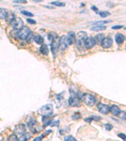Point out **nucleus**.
<instances>
[{"mask_svg":"<svg viewBox=\"0 0 126 141\" xmlns=\"http://www.w3.org/2000/svg\"><path fill=\"white\" fill-rule=\"evenodd\" d=\"M110 112L114 116H119L121 112V110L117 105H113L110 107Z\"/></svg>","mask_w":126,"mask_h":141,"instance_id":"f8f14e48","label":"nucleus"},{"mask_svg":"<svg viewBox=\"0 0 126 141\" xmlns=\"http://www.w3.org/2000/svg\"><path fill=\"white\" fill-rule=\"evenodd\" d=\"M112 39L110 37H107L105 38L104 40H103V42H102V44H101V45H102V47H103V48H109L112 47Z\"/></svg>","mask_w":126,"mask_h":141,"instance_id":"1a4fd4ad","label":"nucleus"},{"mask_svg":"<svg viewBox=\"0 0 126 141\" xmlns=\"http://www.w3.org/2000/svg\"><path fill=\"white\" fill-rule=\"evenodd\" d=\"M33 34H32V33L31 32L30 33V35H28V37L27 38V42H28V43H29V42H30V41L32 40V39H34V37H33Z\"/></svg>","mask_w":126,"mask_h":141,"instance_id":"7c9ffc66","label":"nucleus"},{"mask_svg":"<svg viewBox=\"0 0 126 141\" xmlns=\"http://www.w3.org/2000/svg\"><path fill=\"white\" fill-rule=\"evenodd\" d=\"M59 47V42H57L56 40L52 41V43H51V50H52V53L54 54V55H56V53H58Z\"/></svg>","mask_w":126,"mask_h":141,"instance_id":"ddd939ff","label":"nucleus"},{"mask_svg":"<svg viewBox=\"0 0 126 141\" xmlns=\"http://www.w3.org/2000/svg\"><path fill=\"white\" fill-rule=\"evenodd\" d=\"M51 4H54V5L57 6H59V7H62V6H65V3H63V2H60V1H54V2H51Z\"/></svg>","mask_w":126,"mask_h":141,"instance_id":"b1692460","label":"nucleus"},{"mask_svg":"<svg viewBox=\"0 0 126 141\" xmlns=\"http://www.w3.org/2000/svg\"><path fill=\"white\" fill-rule=\"evenodd\" d=\"M7 13H8V12H7L6 9L0 8V19L6 18Z\"/></svg>","mask_w":126,"mask_h":141,"instance_id":"412c9836","label":"nucleus"},{"mask_svg":"<svg viewBox=\"0 0 126 141\" xmlns=\"http://www.w3.org/2000/svg\"><path fill=\"white\" fill-rule=\"evenodd\" d=\"M15 18H15V14L13 13H11V12H9L7 13L6 17L5 19L7 22L11 23Z\"/></svg>","mask_w":126,"mask_h":141,"instance_id":"f3484780","label":"nucleus"},{"mask_svg":"<svg viewBox=\"0 0 126 141\" xmlns=\"http://www.w3.org/2000/svg\"><path fill=\"white\" fill-rule=\"evenodd\" d=\"M51 131H52L51 130H46V131H45L42 134V137H46V136H47L50 133H51Z\"/></svg>","mask_w":126,"mask_h":141,"instance_id":"2f4dec72","label":"nucleus"},{"mask_svg":"<svg viewBox=\"0 0 126 141\" xmlns=\"http://www.w3.org/2000/svg\"><path fill=\"white\" fill-rule=\"evenodd\" d=\"M11 26L13 28L14 30L18 31L20 29H22L23 27V22L21 18H15L11 23H10Z\"/></svg>","mask_w":126,"mask_h":141,"instance_id":"423d86ee","label":"nucleus"},{"mask_svg":"<svg viewBox=\"0 0 126 141\" xmlns=\"http://www.w3.org/2000/svg\"><path fill=\"white\" fill-rule=\"evenodd\" d=\"M91 9H93L94 11H96V12H97V11H98V8H96V7H95V6H92V7H91Z\"/></svg>","mask_w":126,"mask_h":141,"instance_id":"4c0bfd02","label":"nucleus"},{"mask_svg":"<svg viewBox=\"0 0 126 141\" xmlns=\"http://www.w3.org/2000/svg\"><path fill=\"white\" fill-rule=\"evenodd\" d=\"M123 27L124 26L122 25H115L112 27V29H114V30H119V29H121V28H123Z\"/></svg>","mask_w":126,"mask_h":141,"instance_id":"473e14b6","label":"nucleus"},{"mask_svg":"<svg viewBox=\"0 0 126 141\" xmlns=\"http://www.w3.org/2000/svg\"><path fill=\"white\" fill-rule=\"evenodd\" d=\"M40 51L42 55H47L49 54V48L46 45H42L40 48Z\"/></svg>","mask_w":126,"mask_h":141,"instance_id":"6ab92c4d","label":"nucleus"},{"mask_svg":"<svg viewBox=\"0 0 126 141\" xmlns=\"http://www.w3.org/2000/svg\"><path fill=\"white\" fill-rule=\"evenodd\" d=\"M32 137V135L29 133H25L20 136L18 139V141H28Z\"/></svg>","mask_w":126,"mask_h":141,"instance_id":"dca6fc26","label":"nucleus"},{"mask_svg":"<svg viewBox=\"0 0 126 141\" xmlns=\"http://www.w3.org/2000/svg\"><path fill=\"white\" fill-rule=\"evenodd\" d=\"M64 141H76V140L72 136H67L64 137Z\"/></svg>","mask_w":126,"mask_h":141,"instance_id":"bb28decb","label":"nucleus"},{"mask_svg":"<svg viewBox=\"0 0 126 141\" xmlns=\"http://www.w3.org/2000/svg\"><path fill=\"white\" fill-rule=\"evenodd\" d=\"M105 127L106 130H109V131H110V130H111L113 129V126L110 124H106L105 125Z\"/></svg>","mask_w":126,"mask_h":141,"instance_id":"c85d7f7f","label":"nucleus"},{"mask_svg":"<svg viewBox=\"0 0 126 141\" xmlns=\"http://www.w3.org/2000/svg\"><path fill=\"white\" fill-rule=\"evenodd\" d=\"M98 110L102 114H107L110 112V107L107 105L103 103H99L98 105Z\"/></svg>","mask_w":126,"mask_h":141,"instance_id":"0eeeda50","label":"nucleus"},{"mask_svg":"<svg viewBox=\"0 0 126 141\" xmlns=\"http://www.w3.org/2000/svg\"><path fill=\"white\" fill-rule=\"evenodd\" d=\"M59 48H61V50H66V49L67 48V47L71 45L69 43V41L67 36H65V35H63V36H61V38H59Z\"/></svg>","mask_w":126,"mask_h":141,"instance_id":"39448f33","label":"nucleus"},{"mask_svg":"<svg viewBox=\"0 0 126 141\" xmlns=\"http://www.w3.org/2000/svg\"><path fill=\"white\" fill-rule=\"evenodd\" d=\"M125 40V37L122 34L117 33L115 36V40L117 44H122L124 43Z\"/></svg>","mask_w":126,"mask_h":141,"instance_id":"4468645a","label":"nucleus"},{"mask_svg":"<svg viewBox=\"0 0 126 141\" xmlns=\"http://www.w3.org/2000/svg\"><path fill=\"white\" fill-rule=\"evenodd\" d=\"M104 38H105L104 34L99 33L98 34V35H96L94 39H95V41L96 43L101 45L102 44V42H103V40H104Z\"/></svg>","mask_w":126,"mask_h":141,"instance_id":"2eb2a0df","label":"nucleus"},{"mask_svg":"<svg viewBox=\"0 0 126 141\" xmlns=\"http://www.w3.org/2000/svg\"><path fill=\"white\" fill-rule=\"evenodd\" d=\"M96 45V42L93 37H88L85 42V47L87 49H91Z\"/></svg>","mask_w":126,"mask_h":141,"instance_id":"6e6552de","label":"nucleus"},{"mask_svg":"<svg viewBox=\"0 0 126 141\" xmlns=\"http://www.w3.org/2000/svg\"><path fill=\"white\" fill-rule=\"evenodd\" d=\"M25 131L26 128L24 124H19V125H16V126L15 127V129H14L15 133L19 135L23 134L25 133Z\"/></svg>","mask_w":126,"mask_h":141,"instance_id":"9d476101","label":"nucleus"},{"mask_svg":"<svg viewBox=\"0 0 126 141\" xmlns=\"http://www.w3.org/2000/svg\"><path fill=\"white\" fill-rule=\"evenodd\" d=\"M8 141H18V139L15 134H11L8 137Z\"/></svg>","mask_w":126,"mask_h":141,"instance_id":"a878e982","label":"nucleus"},{"mask_svg":"<svg viewBox=\"0 0 126 141\" xmlns=\"http://www.w3.org/2000/svg\"><path fill=\"white\" fill-rule=\"evenodd\" d=\"M119 116L120 118H121L122 119L126 120V112H122L121 111V114H120Z\"/></svg>","mask_w":126,"mask_h":141,"instance_id":"cd10ccee","label":"nucleus"},{"mask_svg":"<svg viewBox=\"0 0 126 141\" xmlns=\"http://www.w3.org/2000/svg\"><path fill=\"white\" fill-rule=\"evenodd\" d=\"M21 13L23 14L24 16H29V17H32V16H34V14L32 13L29 12V11H26V10H22V11H21Z\"/></svg>","mask_w":126,"mask_h":141,"instance_id":"393cba45","label":"nucleus"},{"mask_svg":"<svg viewBox=\"0 0 126 141\" xmlns=\"http://www.w3.org/2000/svg\"><path fill=\"white\" fill-rule=\"evenodd\" d=\"M34 40L36 43L39 45H41L44 43V38L43 37L40 35H37L34 36Z\"/></svg>","mask_w":126,"mask_h":141,"instance_id":"a211bd4d","label":"nucleus"},{"mask_svg":"<svg viewBox=\"0 0 126 141\" xmlns=\"http://www.w3.org/2000/svg\"><path fill=\"white\" fill-rule=\"evenodd\" d=\"M27 22L29 23H30V24H36V22H35V20H32V19H27Z\"/></svg>","mask_w":126,"mask_h":141,"instance_id":"72a5a7b5","label":"nucleus"},{"mask_svg":"<svg viewBox=\"0 0 126 141\" xmlns=\"http://www.w3.org/2000/svg\"><path fill=\"white\" fill-rule=\"evenodd\" d=\"M125 29H126V28H125Z\"/></svg>","mask_w":126,"mask_h":141,"instance_id":"58836bf2","label":"nucleus"},{"mask_svg":"<svg viewBox=\"0 0 126 141\" xmlns=\"http://www.w3.org/2000/svg\"><path fill=\"white\" fill-rule=\"evenodd\" d=\"M31 33L30 30L27 26H23L22 29L18 30L17 32V36L19 38L22 40H26L28 35Z\"/></svg>","mask_w":126,"mask_h":141,"instance_id":"20e7f679","label":"nucleus"},{"mask_svg":"<svg viewBox=\"0 0 126 141\" xmlns=\"http://www.w3.org/2000/svg\"><path fill=\"white\" fill-rule=\"evenodd\" d=\"M69 105L71 107H76L78 106L79 103V98L77 97H74V96H72L69 98Z\"/></svg>","mask_w":126,"mask_h":141,"instance_id":"9b49d317","label":"nucleus"},{"mask_svg":"<svg viewBox=\"0 0 126 141\" xmlns=\"http://www.w3.org/2000/svg\"><path fill=\"white\" fill-rule=\"evenodd\" d=\"M42 141V137H37L33 140V141Z\"/></svg>","mask_w":126,"mask_h":141,"instance_id":"f704fd0d","label":"nucleus"},{"mask_svg":"<svg viewBox=\"0 0 126 141\" xmlns=\"http://www.w3.org/2000/svg\"><path fill=\"white\" fill-rule=\"evenodd\" d=\"M87 33L85 31H79L76 35L77 45L79 50H83L85 47V42L87 38Z\"/></svg>","mask_w":126,"mask_h":141,"instance_id":"f257e3e1","label":"nucleus"},{"mask_svg":"<svg viewBox=\"0 0 126 141\" xmlns=\"http://www.w3.org/2000/svg\"><path fill=\"white\" fill-rule=\"evenodd\" d=\"M15 3H27V1H21V0H20V1H15Z\"/></svg>","mask_w":126,"mask_h":141,"instance_id":"e433bc0d","label":"nucleus"},{"mask_svg":"<svg viewBox=\"0 0 126 141\" xmlns=\"http://www.w3.org/2000/svg\"><path fill=\"white\" fill-rule=\"evenodd\" d=\"M109 21L105 20V21H98V22H96L93 23V24H95V26H102L104 24H106V23H109Z\"/></svg>","mask_w":126,"mask_h":141,"instance_id":"5701e85b","label":"nucleus"},{"mask_svg":"<svg viewBox=\"0 0 126 141\" xmlns=\"http://www.w3.org/2000/svg\"><path fill=\"white\" fill-rule=\"evenodd\" d=\"M118 136L120 138L122 139L124 141H126V135L124 133H120L118 134Z\"/></svg>","mask_w":126,"mask_h":141,"instance_id":"c756f323","label":"nucleus"},{"mask_svg":"<svg viewBox=\"0 0 126 141\" xmlns=\"http://www.w3.org/2000/svg\"><path fill=\"white\" fill-rule=\"evenodd\" d=\"M82 100L84 102V103L89 107H92L95 104V98L91 94H85L82 97Z\"/></svg>","mask_w":126,"mask_h":141,"instance_id":"7ed1b4c3","label":"nucleus"},{"mask_svg":"<svg viewBox=\"0 0 126 141\" xmlns=\"http://www.w3.org/2000/svg\"><path fill=\"white\" fill-rule=\"evenodd\" d=\"M98 14H99L100 16L102 18H106L108 16H109V15H110V13L107 11H99V12H98Z\"/></svg>","mask_w":126,"mask_h":141,"instance_id":"4be33fe9","label":"nucleus"},{"mask_svg":"<svg viewBox=\"0 0 126 141\" xmlns=\"http://www.w3.org/2000/svg\"><path fill=\"white\" fill-rule=\"evenodd\" d=\"M58 125H59V121H54L51 125H52V126H58Z\"/></svg>","mask_w":126,"mask_h":141,"instance_id":"c9c22d12","label":"nucleus"},{"mask_svg":"<svg viewBox=\"0 0 126 141\" xmlns=\"http://www.w3.org/2000/svg\"><path fill=\"white\" fill-rule=\"evenodd\" d=\"M105 29H106V27L105 26H95L91 28V30H93L95 31H102V30H105Z\"/></svg>","mask_w":126,"mask_h":141,"instance_id":"aec40b11","label":"nucleus"},{"mask_svg":"<svg viewBox=\"0 0 126 141\" xmlns=\"http://www.w3.org/2000/svg\"><path fill=\"white\" fill-rule=\"evenodd\" d=\"M54 111V108L53 105L51 103H48L46 105L42 106L40 109L38 110V113L40 116H42L43 117L45 116H50L51 114H52Z\"/></svg>","mask_w":126,"mask_h":141,"instance_id":"f03ea898","label":"nucleus"}]
</instances>
